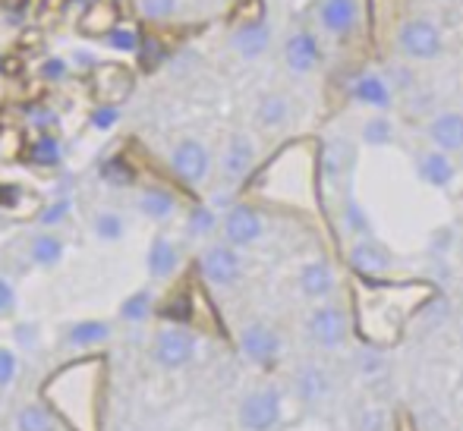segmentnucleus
<instances>
[{
	"label": "nucleus",
	"mask_w": 463,
	"mask_h": 431,
	"mask_svg": "<svg viewBox=\"0 0 463 431\" xmlns=\"http://www.w3.org/2000/svg\"><path fill=\"white\" fill-rule=\"evenodd\" d=\"M426 139L445 155L463 152V110H441L426 123Z\"/></svg>",
	"instance_id": "nucleus-11"
},
{
	"label": "nucleus",
	"mask_w": 463,
	"mask_h": 431,
	"mask_svg": "<svg viewBox=\"0 0 463 431\" xmlns=\"http://www.w3.org/2000/svg\"><path fill=\"white\" fill-rule=\"evenodd\" d=\"M199 271L212 286H233L240 277H243V258H240L237 246L214 243V246H208V249L202 252Z\"/></svg>",
	"instance_id": "nucleus-5"
},
{
	"label": "nucleus",
	"mask_w": 463,
	"mask_h": 431,
	"mask_svg": "<svg viewBox=\"0 0 463 431\" xmlns=\"http://www.w3.org/2000/svg\"><path fill=\"white\" fill-rule=\"evenodd\" d=\"M316 16H318V25H322L328 35L344 38L360 23V4H356V0H322Z\"/></svg>",
	"instance_id": "nucleus-15"
},
{
	"label": "nucleus",
	"mask_w": 463,
	"mask_h": 431,
	"mask_svg": "<svg viewBox=\"0 0 463 431\" xmlns=\"http://www.w3.org/2000/svg\"><path fill=\"white\" fill-rule=\"evenodd\" d=\"M117 4H110V0H95V4H89V10L82 13L80 19V32L86 38H108L110 32L117 29Z\"/></svg>",
	"instance_id": "nucleus-21"
},
{
	"label": "nucleus",
	"mask_w": 463,
	"mask_h": 431,
	"mask_svg": "<svg viewBox=\"0 0 463 431\" xmlns=\"http://www.w3.org/2000/svg\"><path fill=\"white\" fill-rule=\"evenodd\" d=\"M394 44L401 51V57H407V61H435V57L445 54V35L426 16H413L407 23H401Z\"/></svg>",
	"instance_id": "nucleus-1"
},
{
	"label": "nucleus",
	"mask_w": 463,
	"mask_h": 431,
	"mask_svg": "<svg viewBox=\"0 0 463 431\" xmlns=\"http://www.w3.org/2000/svg\"><path fill=\"white\" fill-rule=\"evenodd\" d=\"M318 61H322V48H318V38L309 29H297L287 35L284 42V63L293 76H309L316 73Z\"/></svg>",
	"instance_id": "nucleus-10"
},
{
	"label": "nucleus",
	"mask_w": 463,
	"mask_h": 431,
	"mask_svg": "<svg viewBox=\"0 0 463 431\" xmlns=\"http://www.w3.org/2000/svg\"><path fill=\"white\" fill-rule=\"evenodd\" d=\"M231 44L243 61H259L262 54H269L271 48V25L262 16L243 19V23L233 29Z\"/></svg>",
	"instance_id": "nucleus-12"
},
{
	"label": "nucleus",
	"mask_w": 463,
	"mask_h": 431,
	"mask_svg": "<svg viewBox=\"0 0 463 431\" xmlns=\"http://www.w3.org/2000/svg\"><path fill=\"white\" fill-rule=\"evenodd\" d=\"M416 176H420L426 186L445 189V186H451L454 176H458V164L451 161V155L439 152V148H429L420 158V164H416Z\"/></svg>",
	"instance_id": "nucleus-18"
},
{
	"label": "nucleus",
	"mask_w": 463,
	"mask_h": 431,
	"mask_svg": "<svg viewBox=\"0 0 463 431\" xmlns=\"http://www.w3.org/2000/svg\"><path fill=\"white\" fill-rule=\"evenodd\" d=\"M104 341H110V324L98 322V318L76 322L73 328L67 331V343L76 346V350H92V346H101Z\"/></svg>",
	"instance_id": "nucleus-25"
},
{
	"label": "nucleus",
	"mask_w": 463,
	"mask_h": 431,
	"mask_svg": "<svg viewBox=\"0 0 463 431\" xmlns=\"http://www.w3.org/2000/svg\"><path fill=\"white\" fill-rule=\"evenodd\" d=\"M136 208H139L148 220H167L177 214V195L167 192V189H146V192L139 195V201H136Z\"/></svg>",
	"instance_id": "nucleus-24"
},
{
	"label": "nucleus",
	"mask_w": 463,
	"mask_h": 431,
	"mask_svg": "<svg viewBox=\"0 0 463 431\" xmlns=\"http://www.w3.org/2000/svg\"><path fill=\"white\" fill-rule=\"evenodd\" d=\"M29 252L38 267H54V265H61V258H63V239H57L54 233H38V237L32 239Z\"/></svg>",
	"instance_id": "nucleus-28"
},
{
	"label": "nucleus",
	"mask_w": 463,
	"mask_h": 431,
	"mask_svg": "<svg viewBox=\"0 0 463 431\" xmlns=\"http://www.w3.org/2000/svg\"><path fill=\"white\" fill-rule=\"evenodd\" d=\"M16 371H19L16 352L6 350V346H0V388H6V384H13V378H16Z\"/></svg>",
	"instance_id": "nucleus-39"
},
{
	"label": "nucleus",
	"mask_w": 463,
	"mask_h": 431,
	"mask_svg": "<svg viewBox=\"0 0 463 431\" xmlns=\"http://www.w3.org/2000/svg\"><path fill=\"white\" fill-rule=\"evenodd\" d=\"M350 164H354V152H350L347 142L335 139V142H325L322 148V158H318V167H322V176L328 183H337L344 173L350 171Z\"/></svg>",
	"instance_id": "nucleus-22"
},
{
	"label": "nucleus",
	"mask_w": 463,
	"mask_h": 431,
	"mask_svg": "<svg viewBox=\"0 0 463 431\" xmlns=\"http://www.w3.org/2000/svg\"><path fill=\"white\" fill-rule=\"evenodd\" d=\"M252 164H256V145H252V139L243 133L231 136L224 155H221V173H224V180L243 183L252 173Z\"/></svg>",
	"instance_id": "nucleus-14"
},
{
	"label": "nucleus",
	"mask_w": 463,
	"mask_h": 431,
	"mask_svg": "<svg viewBox=\"0 0 463 431\" xmlns=\"http://www.w3.org/2000/svg\"><path fill=\"white\" fill-rule=\"evenodd\" d=\"M73 211V199H57V201H51V205H44L42 208V214H38V224L42 227H57V224H63V218Z\"/></svg>",
	"instance_id": "nucleus-36"
},
{
	"label": "nucleus",
	"mask_w": 463,
	"mask_h": 431,
	"mask_svg": "<svg viewBox=\"0 0 463 431\" xmlns=\"http://www.w3.org/2000/svg\"><path fill=\"white\" fill-rule=\"evenodd\" d=\"M240 428L243 431H271L280 422V390L278 388H259L243 397L240 403Z\"/></svg>",
	"instance_id": "nucleus-3"
},
{
	"label": "nucleus",
	"mask_w": 463,
	"mask_h": 431,
	"mask_svg": "<svg viewBox=\"0 0 463 431\" xmlns=\"http://www.w3.org/2000/svg\"><path fill=\"white\" fill-rule=\"evenodd\" d=\"M331 390V378L322 365H303V369L293 375V394L303 403H322Z\"/></svg>",
	"instance_id": "nucleus-19"
},
{
	"label": "nucleus",
	"mask_w": 463,
	"mask_h": 431,
	"mask_svg": "<svg viewBox=\"0 0 463 431\" xmlns=\"http://www.w3.org/2000/svg\"><path fill=\"white\" fill-rule=\"evenodd\" d=\"M25 158H29V164L44 167V171H51V167H61V161H63L61 139H57V136H51V133H42L29 145V155H25Z\"/></svg>",
	"instance_id": "nucleus-26"
},
{
	"label": "nucleus",
	"mask_w": 463,
	"mask_h": 431,
	"mask_svg": "<svg viewBox=\"0 0 463 431\" xmlns=\"http://www.w3.org/2000/svg\"><path fill=\"white\" fill-rule=\"evenodd\" d=\"M23 199V189L16 183H0V208H16Z\"/></svg>",
	"instance_id": "nucleus-42"
},
{
	"label": "nucleus",
	"mask_w": 463,
	"mask_h": 431,
	"mask_svg": "<svg viewBox=\"0 0 463 431\" xmlns=\"http://www.w3.org/2000/svg\"><path fill=\"white\" fill-rule=\"evenodd\" d=\"M360 139L366 142L369 148L391 145V142H394V120H391V117H384V114L369 117V120L363 123V129H360Z\"/></svg>",
	"instance_id": "nucleus-29"
},
{
	"label": "nucleus",
	"mask_w": 463,
	"mask_h": 431,
	"mask_svg": "<svg viewBox=\"0 0 463 431\" xmlns=\"http://www.w3.org/2000/svg\"><path fill=\"white\" fill-rule=\"evenodd\" d=\"M13 337H16V343L23 346V350H35L38 346V324L19 322L16 328H13Z\"/></svg>",
	"instance_id": "nucleus-41"
},
{
	"label": "nucleus",
	"mask_w": 463,
	"mask_h": 431,
	"mask_svg": "<svg viewBox=\"0 0 463 431\" xmlns=\"http://www.w3.org/2000/svg\"><path fill=\"white\" fill-rule=\"evenodd\" d=\"M117 120H120V108L117 104H98L92 114H89V123H92V129H98V133L114 129Z\"/></svg>",
	"instance_id": "nucleus-37"
},
{
	"label": "nucleus",
	"mask_w": 463,
	"mask_h": 431,
	"mask_svg": "<svg viewBox=\"0 0 463 431\" xmlns=\"http://www.w3.org/2000/svg\"><path fill=\"white\" fill-rule=\"evenodd\" d=\"M152 356L161 369L174 371V369H184V365L193 362L195 356V334L180 324H167L155 334L152 341Z\"/></svg>",
	"instance_id": "nucleus-4"
},
{
	"label": "nucleus",
	"mask_w": 463,
	"mask_h": 431,
	"mask_svg": "<svg viewBox=\"0 0 463 431\" xmlns=\"http://www.w3.org/2000/svg\"><path fill=\"white\" fill-rule=\"evenodd\" d=\"M155 296L148 290H136L133 296H127L120 303V318L123 322H129V324H142L148 315H155Z\"/></svg>",
	"instance_id": "nucleus-30"
},
{
	"label": "nucleus",
	"mask_w": 463,
	"mask_h": 431,
	"mask_svg": "<svg viewBox=\"0 0 463 431\" xmlns=\"http://www.w3.org/2000/svg\"><path fill=\"white\" fill-rule=\"evenodd\" d=\"M104 44H108L110 51H120V54H139L142 48V38L136 29H127V25H117L114 32H110L108 38H104Z\"/></svg>",
	"instance_id": "nucleus-35"
},
{
	"label": "nucleus",
	"mask_w": 463,
	"mask_h": 431,
	"mask_svg": "<svg viewBox=\"0 0 463 431\" xmlns=\"http://www.w3.org/2000/svg\"><path fill=\"white\" fill-rule=\"evenodd\" d=\"M38 76H42L44 82H61L63 76H67V61H61V57H48V61L38 67Z\"/></svg>",
	"instance_id": "nucleus-40"
},
{
	"label": "nucleus",
	"mask_w": 463,
	"mask_h": 431,
	"mask_svg": "<svg viewBox=\"0 0 463 431\" xmlns=\"http://www.w3.org/2000/svg\"><path fill=\"white\" fill-rule=\"evenodd\" d=\"M344 227H347V233H350V237H356V239L372 237L369 214L356 199H347V205H344Z\"/></svg>",
	"instance_id": "nucleus-33"
},
{
	"label": "nucleus",
	"mask_w": 463,
	"mask_h": 431,
	"mask_svg": "<svg viewBox=\"0 0 463 431\" xmlns=\"http://www.w3.org/2000/svg\"><path fill=\"white\" fill-rule=\"evenodd\" d=\"M171 167L189 186H202L212 173V155L199 139H180L171 152Z\"/></svg>",
	"instance_id": "nucleus-7"
},
{
	"label": "nucleus",
	"mask_w": 463,
	"mask_h": 431,
	"mask_svg": "<svg viewBox=\"0 0 463 431\" xmlns=\"http://www.w3.org/2000/svg\"><path fill=\"white\" fill-rule=\"evenodd\" d=\"M306 334L312 337L322 350H341L350 337V315L344 305L325 303L309 312L306 318Z\"/></svg>",
	"instance_id": "nucleus-2"
},
{
	"label": "nucleus",
	"mask_w": 463,
	"mask_h": 431,
	"mask_svg": "<svg viewBox=\"0 0 463 431\" xmlns=\"http://www.w3.org/2000/svg\"><path fill=\"white\" fill-rule=\"evenodd\" d=\"M350 98H354L356 104H363V108L391 110V104H394V86L378 73H363L360 80L350 86Z\"/></svg>",
	"instance_id": "nucleus-17"
},
{
	"label": "nucleus",
	"mask_w": 463,
	"mask_h": 431,
	"mask_svg": "<svg viewBox=\"0 0 463 431\" xmlns=\"http://www.w3.org/2000/svg\"><path fill=\"white\" fill-rule=\"evenodd\" d=\"M221 227H224L227 243L237 246V249H246V246H252V243L262 239L265 218L252 205H231L224 218H221Z\"/></svg>",
	"instance_id": "nucleus-8"
},
{
	"label": "nucleus",
	"mask_w": 463,
	"mask_h": 431,
	"mask_svg": "<svg viewBox=\"0 0 463 431\" xmlns=\"http://www.w3.org/2000/svg\"><path fill=\"white\" fill-rule=\"evenodd\" d=\"M16 428L19 431H57V419L48 407L42 403H32V407H23L16 416Z\"/></svg>",
	"instance_id": "nucleus-31"
},
{
	"label": "nucleus",
	"mask_w": 463,
	"mask_h": 431,
	"mask_svg": "<svg viewBox=\"0 0 463 431\" xmlns=\"http://www.w3.org/2000/svg\"><path fill=\"white\" fill-rule=\"evenodd\" d=\"M290 120V101L278 91H269V95L259 98L256 104V123L262 129H280Z\"/></svg>",
	"instance_id": "nucleus-23"
},
{
	"label": "nucleus",
	"mask_w": 463,
	"mask_h": 431,
	"mask_svg": "<svg viewBox=\"0 0 463 431\" xmlns=\"http://www.w3.org/2000/svg\"><path fill=\"white\" fill-rule=\"evenodd\" d=\"M280 334L271 324L265 322H252L243 328L240 334V352L250 359L252 365H275L280 356Z\"/></svg>",
	"instance_id": "nucleus-9"
},
{
	"label": "nucleus",
	"mask_w": 463,
	"mask_h": 431,
	"mask_svg": "<svg viewBox=\"0 0 463 431\" xmlns=\"http://www.w3.org/2000/svg\"><path fill=\"white\" fill-rule=\"evenodd\" d=\"M16 305V290H13V284L10 280L0 274V315H6V312Z\"/></svg>",
	"instance_id": "nucleus-43"
},
{
	"label": "nucleus",
	"mask_w": 463,
	"mask_h": 431,
	"mask_svg": "<svg viewBox=\"0 0 463 431\" xmlns=\"http://www.w3.org/2000/svg\"><path fill=\"white\" fill-rule=\"evenodd\" d=\"M347 261L356 274H363V277H382V274L391 271V261H394V256H391L388 246H382L378 239L363 237L350 246Z\"/></svg>",
	"instance_id": "nucleus-13"
},
{
	"label": "nucleus",
	"mask_w": 463,
	"mask_h": 431,
	"mask_svg": "<svg viewBox=\"0 0 463 431\" xmlns=\"http://www.w3.org/2000/svg\"><path fill=\"white\" fill-rule=\"evenodd\" d=\"M356 365L363 369V375H378V371H382V359H378L375 352H363V356H356Z\"/></svg>",
	"instance_id": "nucleus-44"
},
{
	"label": "nucleus",
	"mask_w": 463,
	"mask_h": 431,
	"mask_svg": "<svg viewBox=\"0 0 463 431\" xmlns=\"http://www.w3.org/2000/svg\"><path fill=\"white\" fill-rule=\"evenodd\" d=\"M98 173H101V180L114 189H127L139 180V173H136V167L129 164L127 155H110V158H104L101 167H98Z\"/></svg>",
	"instance_id": "nucleus-27"
},
{
	"label": "nucleus",
	"mask_w": 463,
	"mask_h": 431,
	"mask_svg": "<svg viewBox=\"0 0 463 431\" xmlns=\"http://www.w3.org/2000/svg\"><path fill=\"white\" fill-rule=\"evenodd\" d=\"M297 286L306 299H328L337 286V277H335V267L328 265L325 258H316V261H306L297 274Z\"/></svg>",
	"instance_id": "nucleus-16"
},
{
	"label": "nucleus",
	"mask_w": 463,
	"mask_h": 431,
	"mask_svg": "<svg viewBox=\"0 0 463 431\" xmlns=\"http://www.w3.org/2000/svg\"><path fill=\"white\" fill-rule=\"evenodd\" d=\"M92 230L104 243H117V239H123V233H127V224H123V218L117 211H98L92 218Z\"/></svg>",
	"instance_id": "nucleus-32"
},
{
	"label": "nucleus",
	"mask_w": 463,
	"mask_h": 431,
	"mask_svg": "<svg viewBox=\"0 0 463 431\" xmlns=\"http://www.w3.org/2000/svg\"><path fill=\"white\" fill-rule=\"evenodd\" d=\"M139 6L148 19H167L177 13L180 0H139Z\"/></svg>",
	"instance_id": "nucleus-38"
},
{
	"label": "nucleus",
	"mask_w": 463,
	"mask_h": 431,
	"mask_svg": "<svg viewBox=\"0 0 463 431\" xmlns=\"http://www.w3.org/2000/svg\"><path fill=\"white\" fill-rule=\"evenodd\" d=\"M148 274H152L155 280H167L174 277V271L180 267V249L177 243H174L171 237H155L152 246H148Z\"/></svg>",
	"instance_id": "nucleus-20"
},
{
	"label": "nucleus",
	"mask_w": 463,
	"mask_h": 431,
	"mask_svg": "<svg viewBox=\"0 0 463 431\" xmlns=\"http://www.w3.org/2000/svg\"><path fill=\"white\" fill-rule=\"evenodd\" d=\"M136 76L127 63H101L92 67V91L101 104H120L133 95Z\"/></svg>",
	"instance_id": "nucleus-6"
},
{
	"label": "nucleus",
	"mask_w": 463,
	"mask_h": 431,
	"mask_svg": "<svg viewBox=\"0 0 463 431\" xmlns=\"http://www.w3.org/2000/svg\"><path fill=\"white\" fill-rule=\"evenodd\" d=\"M214 230H218V214H214V208L195 205L193 211H189L186 233L189 237H208V233H214Z\"/></svg>",
	"instance_id": "nucleus-34"
}]
</instances>
